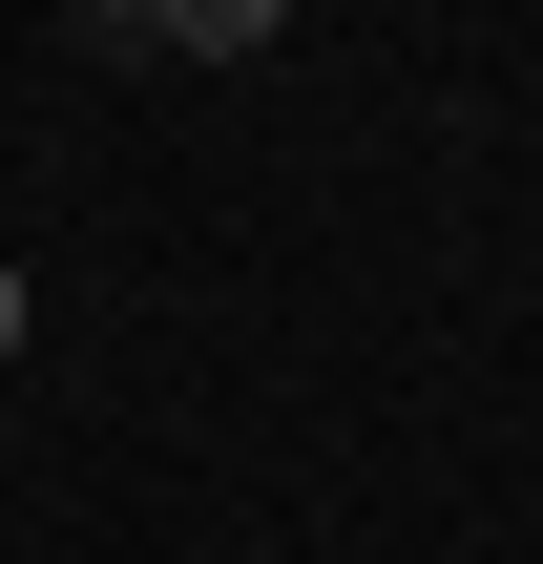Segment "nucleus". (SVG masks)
Segmentation results:
<instances>
[{
  "instance_id": "obj_1",
  "label": "nucleus",
  "mask_w": 543,
  "mask_h": 564,
  "mask_svg": "<svg viewBox=\"0 0 543 564\" xmlns=\"http://www.w3.org/2000/svg\"><path fill=\"white\" fill-rule=\"evenodd\" d=\"M105 63H272V0H105Z\"/></svg>"
},
{
  "instance_id": "obj_2",
  "label": "nucleus",
  "mask_w": 543,
  "mask_h": 564,
  "mask_svg": "<svg viewBox=\"0 0 543 564\" xmlns=\"http://www.w3.org/2000/svg\"><path fill=\"white\" fill-rule=\"evenodd\" d=\"M21 335H42V272L0 251V419H21Z\"/></svg>"
}]
</instances>
